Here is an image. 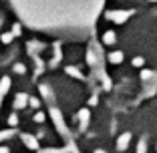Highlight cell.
<instances>
[{
    "instance_id": "obj_1",
    "label": "cell",
    "mask_w": 157,
    "mask_h": 153,
    "mask_svg": "<svg viewBox=\"0 0 157 153\" xmlns=\"http://www.w3.org/2000/svg\"><path fill=\"white\" fill-rule=\"evenodd\" d=\"M8 87H10V79L4 77V79L0 81V107H2V99H4V95L8 93Z\"/></svg>"
},
{
    "instance_id": "obj_2",
    "label": "cell",
    "mask_w": 157,
    "mask_h": 153,
    "mask_svg": "<svg viewBox=\"0 0 157 153\" xmlns=\"http://www.w3.org/2000/svg\"><path fill=\"white\" fill-rule=\"evenodd\" d=\"M26 101H28V97L24 93L16 95V97H14V109H22V107L26 105Z\"/></svg>"
},
{
    "instance_id": "obj_3",
    "label": "cell",
    "mask_w": 157,
    "mask_h": 153,
    "mask_svg": "<svg viewBox=\"0 0 157 153\" xmlns=\"http://www.w3.org/2000/svg\"><path fill=\"white\" fill-rule=\"evenodd\" d=\"M10 135H14V131H2V133H0V141H4V139H8V137H10Z\"/></svg>"
},
{
    "instance_id": "obj_4",
    "label": "cell",
    "mask_w": 157,
    "mask_h": 153,
    "mask_svg": "<svg viewBox=\"0 0 157 153\" xmlns=\"http://www.w3.org/2000/svg\"><path fill=\"white\" fill-rule=\"evenodd\" d=\"M0 40L4 42V44H8V42L12 40V34H8V33H6V34H2V36H0Z\"/></svg>"
},
{
    "instance_id": "obj_5",
    "label": "cell",
    "mask_w": 157,
    "mask_h": 153,
    "mask_svg": "<svg viewBox=\"0 0 157 153\" xmlns=\"http://www.w3.org/2000/svg\"><path fill=\"white\" fill-rule=\"evenodd\" d=\"M0 153H8V149H6V147H0Z\"/></svg>"
}]
</instances>
